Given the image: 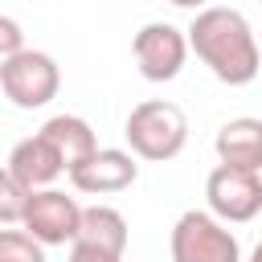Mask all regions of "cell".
I'll return each instance as SVG.
<instances>
[{
	"mask_svg": "<svg viewBox=\"0 0 262 262\" xmlns=\"http://www.w3.org/2000/svg\"><path fill=\"white\" fill-rule=\"evenodd\" d=\"M74 242H86V246H98V250L123 258V250H127V221L111 205H90L78 217V237Z\"/></svg>",
	"mask_w": 262,
	"mask_h": 262,
	"instance_id": "obj_12",
	"label": "cell"
},
{
	"mask_svg": "<svg viewBox=\"0 0 262 262\" xmlns=\"http://www.w3.org/2000/svg\"><path fill=\"white\" fill-rule=\"evenodd\" d=\"M78 217H82V205L74 196H66L61 188H37L25 201L20 225L41 246H66V242L78 237Z\"/></svg>",
	"mask_w": 262,
	"mask_h": 262,
	"instance_id": "obj_7",
	"label": "cell"
},
{
	"mask_svg": "<svg viewBox=\"0 0 262 262\" xmlns=\"http://www.w3.org/2000/svg\"><path fill=\"white\" fill-rule=\"evenodd\" d=\"M188 37V49L213 70V78H221L225 86H246L258 78V66H262V53H258V37L250 29V20L229 8V4H217V8H196L192 25L184 29Z\"/></svg>",
	"mask_w": 262,
	"mask_h": 262,
	"instance_id": "obj_1",
	"label": "cell"
},
{
	"mask_svg": "<svg viewBox=\"0 0 262 262\" xmlns=\"http://www.w3.org/2000/svg\"><path fill=\"white\" fill-rule=\"evenodd\" d=\"M70 262H123V258H119V254H106V250H98V246L74 242V250H70Z\"/></svg>",
	"mask_w": 262,
	"mask_h": 262,
	"instance_id": "obj_16",
	"label": "cell"
},
{
	"mask_svg": "<svg viewBox=\"0 0 262 262\" xmlns=\"http://www.w3.org/2000/svg\"><path fill=\"white\" fill-rule=\"evenodd\" d=\"M131 57H135V66H139V74L147 82H172L184 70L188 37H184V29H176L168 20H151V25H143L135 33Z\"/></svg>",
	"mask_w": 262,
	"mask_h": 262,
	"instance_id": "obj_6",
	"label": "cell"
},
{
	"mask_svg": "<svg viewBox=\"0 0 262 262\" xmlns=\"http://www.w3.org/2000/svg\"><path fill=\"white\" fill-rule=\"evenodd\" d=\"M0 86L8 94L12 106L20 111H41L45 102L57 98V86H61V74H57V61L41 49H20L4 70H0Z\"/></svg>",
	"mask_w": 262,
	"mask_h": 262,
	"instance_id": "obj_5",
	"label": "cell"
},
{
	"mask_svg": "<svg viewBox=\"0 0 262 262\" xmlns=\"http://www.w3.org/2000/svg\"><path fill=\"white\" fill-rule=\"evenodd\" d=\"M66 176H70V184H74L78 192L102 196V192H123V188H131L135 176H139V164H135V156L123 151V147H98V151H90L78 168H70Z\"/></svg>",
	"mask_w": 262,
	"mask_h": 262,
	"instance_id": "obj_8",
	"label": "cell"
},
{
	"mask_svg": "<svg viewBox=\"0 0 262 262\" xmlns=\"http://www.w3.org/2000/svg\"><path fill=\"white\" fill-rule=\"evenodd\" d=\"M172 4H176V8H192V12H196V8H205L209 0H172Z\"/></svg>",
	"mask_w": 262,
	"mask_h": 262,
	"instance_id": "obj_17",
	"label": "cell"
},
{
	"mask_svg": "<svg viewBox=\"0 0 262 262\" xmlns=\"http://www.w3.org/2000/svg\"><path fill=\"white\" fill-rule=\"evenodd\" d=\"M250 262H262V242L254 246V254H250Z\"/></svg>",
	"mask_w": 262,
	"mask_h": 262,
	"instance_id": "obj_18",
	"label": "cell"
},
{
	"mask_svg": "<svg viewBox=\"0 0 262 262\" xmlns=\"http://www.w3.org/2000/svg\"><path fill=\"white\" fill-rule=\"evenodd\" d=\"M29 192H37V188H49L61 172H66V164H61V156L53 151V143L37 131V135H29V139H20L12 151H8V164H4Z\"/></svg>",
	"mask_w": 262,
	"mask_h": 262,
	"instance_id": "obj_9",
	"label": "cell"
},
{
	"mask_svg": "<svg viewBox=\"0 0 262 262\" xmlns=\"http://www.w3.org/2000/svg\"><path fill=\"white\" fill-rule=\"evenodd\" d=\"M20 49H25V33H20V25H16L12 16H0V70H4Z\"/></svg>",
	"mask_w": 262,
	"mask_h": 262,
	"instance_id": "obj_15",
	"label": "cell"
},
{
	"mask_svg": "<svg viewBox=\"0 0 262 262\" xmlns=\"http://www.w3.org/2000/svg\"><path fill=\"white\" fill-rule=\"evenodd\" d=\"M41 135L53 143V151L61 156V164H66V172L70 168H78L90 151H98V139H94V127L82 119V115H53L45 127H41Z\"/></svg>",
	"mask_w": 262,
	"mask_h": 262,
	"instance_id": "obj_11",
	"label": "cell"
},
{
	"mask_svg": "<svg viewBox=\"0 0 262 262\" xmlns=\"http://www.w3.org/2000/svg\"><path fill=\"white\" fill-rule=\"evenodd\" d=\"M123 135L131 143V156L164 164V160H176L184 151V143H188V115L176 102H168V98H147V102L131 106Z\"/></svg>",
	"mask_w": 262,
	"mask_h": 262,
	"instance_id": "obj_2",
	"label": "cell"
},
{
	"mask_svg": "<svg viewBox=\"0 0 262 262\" xmlns=\"http://www.w3.org/2000/svg\"><path fill=\"white\" fill-rule=\"evenodd\" d=\"M213 147H217V160H221V164L262 172V119H250V115L229 119V123L217 131Z\"/></svg>",
	"mask_w": 262,
	"mask_h": 262,
	"instance_id": "obj_10",
	"label": "cell"
},
{
	"mask_svg": "<svg viewBox=\"0 0 262 262\" xmlns=\"http://www.w3.org/2000/svg\"><path fill=\"white\" fill-rule=\"evenodd\" d=\"M205 196H209V213L221 217L225 225L254 221L262 213V172L217 164L205 180Z\"/></svg>",
	"mask_w": 262,
	"mask_h": 262,
	"instance_id": "obj_4",
	"label": "cell"
},
{
	"mask_svg": "<svg viewBox=\"0 0 262 262\" xmlns=\"http://www.w3.org/2000/svg\"><path fill=\"white\" fill-rule=\"evenodd\" d=\"M168 246H172V262H242V246L233 229L205 209L180 213Z\"/></svg>",
	"mask_w": 262,
	"mask_h": 262,
	"instance_id": "obj_3",
	"label": "cell"
},
{
	"mask_svg": "<svg viewBox=\"0 0 262 262\" xmlns=\"http://www.w3.org/2000/svg\"><path fill=\"white\" fill-rule=\"evenodd\" d=\"M0 262H45V246L25 229H0Z\"/></svg>",
	"mask_w": 262,
	"mask_h": 262,
	"instance_id": "obj_13",
	"label": "cell"
},
{
	"mask_svg": "<svg viewBox=\"0 0 262 262\" xmlns=\"http://www.w3.org/2000/svg\"><path fill=\"white\" fill-rule=\"evenodd\" d=\"M25 201H29V188L8 168H0V225H20Z\"/></svg>",
	"mask_w": 262,
	"mask_h": 262,
	"instance_id": "obj_14",
	"label": "cell"
}]
</instances>
